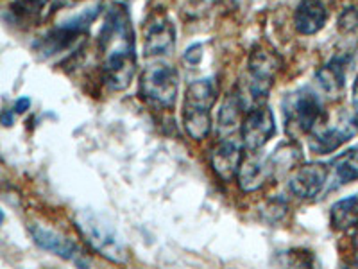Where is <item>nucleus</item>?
<instances>
[{
    "mask_svg": "<svg viewBox=\"0 0 358 269\" xmlns=\"http://www.w3.org/2000/svg\"><path fill=\"white\" fill-rule=\"evenodd\" d=\"M201 50V45H194V47H190V49L187 50V54H185V60H187L190 65H197V63L203 60V53H199Z\"/></svg>",
    "mask_w": 358,
    "mask_h": 269,
    "instance_id": "nucleus-21",
    "label": "nucleus"
},
{
    "mask_svg": "<svg viewBox=\"0 0 358 269\" xmlns=\"http://www.w3.org/2000/svg\"><path fill=\"white\" fill-rule=\"evenodd\" d=\"M322 102L317 95L310 90H301L287 99L285 117L289 127H297L301 133H312L317 124L321 123Z\"/></svg>",
    "mask_w": 358,
    "mask_h": 269,
    "instance_id": "nucleus-7",
    "label": "nucleus"
},
{
    "mask_svg": "<svg viewBox=\"0 0 358 269\" xmlns=\"http://www.w3.org/2000/svg\"><path fill=\"white\" fill-rule=\"evenodd\" d=\"M76 226L90 248L101 257L113 264H126L129 261L126 242L108 219L92 210H85L76 217Z\"/></svg>",
    "mask_w": 358,
    "mask_h": 269,
    "instance_id": "nucleus-3",
    "label": "nucleus"
},
{
    "mask_svg": "<svg viewBox=\"0 0 358 269\" xmlns=\"http://www.w3.org/2000/svg\"><path fill=\"white\" fill-rule=\"evenodd\" d=\"M31 237H33L34 244L38 248L54 253L57 257H62L63 261L72 262L79 268H86L90 264L81 248L73 241H70L69 237L62 235V233L54 232L50 228H43L40 224H34V226H31Z\"/></svg>",
    "mask_w": 358,
    "mask_h": 269,
    "instance_id": "nucleus-9",
    "label": "nucleus"
},
{
    "mask_svg": "<svg viewBox=\"0 0 358 269\" xmlns=\"http://www.w3.org/2000/svg\"><path fill=\"white\" fill-rule=\"evenodd\" d=\"M99 53L102 56V76L111 92H122L136 74L134 27L126 6L113 4L106 11L99 36Z\"/></svg>",
    "mask_w": 358,
    "mask_h": 269,
    "instance_id": "nucleus-1",
    "label": "nucleus"
},
{
    "mask_svg": "<svg viewBox=\"0 0 358 269\" xmlns=\"http://www.w3.org/2000/svg\"><path fill=\"white\" fill-rule=\"evenodd\" d=\"M81 2H85V0H54L52 11H57V9L62 8H72V6L81 4Z\"/></svg>",
    "mask_w": 358,
    "mask_h": 269,
    "instance_id": "nucleus-23",
    "label": "nucleus"
},
{
    "mask_svg": "<svg viewBox=\"0 0 358 269\" xmlns=\"http://www.w3.org/2000/svg\"><path fill=\"white\" fill-rule=\"evenodd\" d=\"M192 2H197V4H208V2H212V0H192Z\"/></svg>",
    "mask_w": 358,
    "mask_h": 269,
    "instance_id": "nucleus-27",
    "label": "nucleus"
},
{
    "mask_svg": "<svg viewBox=\"0 0 358 269\" xmlns=\"http://www.w3.org/2000/svg\"><path fill=\"white\" fill-rule=\"evenodd\" d=\"M328 20V11L322 0H301L294 13V27L303 36L317 34Z\"/></svg>",
    "mask_w": 358,
    "mask_h": 269,
    "instance_id": "nucleus-12",
    "label": "nucleus"
},
{
    "mask_svg": "<svg viewBox=\"0 0 358 269\" xmlns=\"http://www.w3.org/2000/svg\"><path fill=\"white\" fill-rule=\"evenodd\" d=\"M97 15H99V8H94L92 11L81 13L78 18L65 22L63 25L52 29L50 33L41 36V40L34 45V49H36L40 54H43L45 57L54 56V54L69 49L73 41H78V38L83 36V34L88 31L92 22L97 18Z\"/></svg>",
    "mask_w": 358,
    "mask_h": 269,
    "instance_id": "nucleus-6",
    "label": "nucleus"
},
{
    "mask_svg": "<svg viewBox=\"0 0 358 269\" xmlns=\"http://www.w3.org/2000/svg\"><path fill=\"white\" fill-rule=\"evenodd\" d=\"M50 0H15L11 4V13L20 22H31L41 15L45 6Z\"/></svg>",
    "mask_w": 358,
    "mask_h": 269,
    "instance_id": "nucleus-19",
    "label": "nucleus"
},
{
    "mask_svg": "<svg viewBox=\"0 0 358 269\" xmlns=\"http://www.w3.org/2000/svg\"><path fill=\"white\" fill-rule=\"evenodd\" d=\"M179 72L171 63L156 60L140 76L138 94L143 101L158 108H172L178 99Z\"/></svg>",
    "mask_w": 358,
    "mask_h": 269,
    "instance_id": "nucleus-4",
    "label": "nucleus"
},
{
    "mask_svg": "<svg viewBox=\"0 0 358 269\" xmlns=\"http://www.w3.org/2000/svg\"><path fill=\"white\" fill-rule=\"evenodd\" d=\"M4 219H6L4 210H2V208H0V226H2V223H4Z\"/></svg>",
    "mask_w": 358,
    "mask_h": 269,
    "instance_id": "nucleus-26",
    "label": "nucleus"
},
{
    "mask_svg": "<svg viewBox=\"0 0 358 269\" xmlns=\"http://www.w3.org/2000/svg\"><path fill=\"white\" fill-rule=\"evenodd\" d=\"M355 134V130H346V127H321V130H313L312 137L308 140L310 151L317 153V155H330L337 151L342 144Z\"/></svg>",
    "mask_w": 358,
    "mask_h": 269,
    "instance_id": "nucleus-14",
    "label": "nucleus"
},
{
    "mask_svg": "<svg viewBox=\"0 0 358 269\" xmlns=\"http://www.w3.org/2000/svg\"><path fill=\"white\" fill-rule=\"evenodd\" d=\"M338 29L342 33H351L355 29H358V9L357 8H348L346 11L342 13L338 18Z\"/></svg>",
    "mask_w": 358,
    "mask_h": 269,
    "instance_id": "nucleus-20",
    "label": "nucleus"
},
{
    "mask_svg": "<svg viewBox=\"0 0 358 269\" xmlns=\"http://www.w3.org/2000/svg\"><path fill=\"white\" fill-rule=\"evenodd\" d=\"M328 176H330V169L326 163H303L290 172L289 188L299 200H312V198L319 196L322 188L326 187Z\"/></svg>",
    "mask_w": 358,
    "mask_h": 269,
    "instance_id": "nucleus-8",
    "label": "nucleus"
},
{
    "mask_svg": "<svg viewBox=\"0 0 358 269\" xmlns=\"http://www.w3.org/2000/svg\"><path fill=\"white\" fill-rule=\"evenodd\" d=\"M31 108V99L29 97H20L17 102H15V113H25V111Z\"/></svg>",
    "mask_w": 358,
    "mask_h": 269,
    "instance_id": "nucleus-22",
    "label": "nucleus"
},
{
    "mask_svg": "<svg viewBox=\"0 0 358 269\" xmlns=\"http://www.w3.org/2000/svg\"><path fill=\"white\" fill-rule=\"evenodd\" d=\"M219 97V88L212 78L197 79L187 88L183 104V127L194 140L206 139L212 131V108Z\"/></svg>",
    "mask_w": 358,
    "mask_h": 269,
    "instance_id": "nucleus-2",
    "label": "nucleus"
},
{
    "mask_svg": "<svg viewBox=\"0 0 358 269\" xmlns=\"http://www.w3.org/2000/svg\"><path fill=\"white\" fill-rule=\"evenodd\" d=\"M212 169L224 184H231L238 174L242 163V146L235 140L224 139L212 151L210 156Z\"/></svg>",
    "mask_w": 358,
    "mask_h": 269,
    "instance_id": "nucleus-11",
    "label": "nucleus"
},
{
    "mask_svg": "<svg viewBox=\"0 0 358 269\" xmlns=\"http://www.w3.org/2000/svg\"><path fill=\"white\" fill-rule=\"evenodd\" d=\"M334 171L341 184H351L358 179V147L342 153L334 160Z\"/></svg>",
    "mask_w": 358,
    "mask_h": 269,
    "instance_id": "nucleus-18",
    "label": "nucleus"
},
{
    "mask_svg": "<svg viewBox=\"0 0 358 269\" xmlns=\"http://www.w3.org/2000/svg\"><path fill=\"white\" fill-rule=\"evenodd\" d=\"M245 110V104L242 101V95L238 92H233L228 97L224 99L222 106L219 110V118H217V124H219V131L222 134H229L238 127L241 130L242 124V113ZM248 111V110H245Z\"/></svg>",
    "mask_w": 358,
    "mask_h": 269,
    "instance_id": "nucleus-15",
    "label": "nucleus"
},
{
    "mask_svg": "<svg viewBox=\"0 0 358 269\" xmlns=\"http://www.w3.org/2000/svg\"><path fill=\"white\" fill-rule=\"evenodd\" d=\"M351 101H353V106H355V110H357V115H358V78L353 85V95H351Z\"/></svg>",
    "mask_w": 358,
    "mask_h": 269,
    "instance_id": "nucleus-25",
    "label": "nucleus"
},
{
    "mask_svg": "<svg viewBox=\"0 0 358 269\" xmlns=\"http://www.w3.org/2000/svg\"><path fill=\"white\" fill-rule=\"evenodd\" d=\"M317 83L328 97H338V94L344 90V83H346V67H344V62L335 57L328 65L322 67L317 72Z\"/></svg>",
    "mask_w": 358,
    "mask_h": 269,
    "instance_id": "nucleus-16",
    "label": "nucleus"
},
{
    "mask_svg": "<svg viewBox=\"0 0 358 269\" xmlns=\"http://www.w3.org/2000/svg\"><path fill=\"white\" fill-rule=\"evenodd\" d=\"M0 123L4 124V126H13V123H15V110L2 111L0 113Z\"/></svg>",
    "mask_w": 358,
    "mask_h": 269,
    "instance_id": "nucleus-24",
    "label": "nucleus"
},
{
    "mask_svg": "<svg viewBox=\"0 0 358 269\" xmlns=\"http://www.w3.org/2000/svg\"><path fill=\"white\" fill-rule=\"evenodd\" d=\"M273 171V163L268 160H262L260 156H251L248 160H242L236 181L242 192H255L264 187L267 178Z\"/></svg>",
    "mask_w": 358,
    "mask_h": 269,
    "instance_id": "nucleus-13",
    "label": "nucleus"
},
{
    "mask_svg": "<svg viewBox=\"0 0 358 269\" xmlns=\"http://www.w3.org/2000/svg\"><path fill=\"white\" fill-rule=\"evenodd\" d=\"M145 56L163 57L172 53L176 45V27L165 13H155L145 22L143 29Z\"/></svg>",
    "mask_w": 358,
    "mask_h": 269,
    "instance_id": "nucleus-10",
    "label": "nucleus"
},
{
    "mask_svg": "<svg viewBox=\"0 0 358 269\" xmlns=\"http://www.w3.org/2000/svg\"><path fill=\"white\" fill-rule=\"evenodd\" d=\"M276 134V120H274L273 110L262 102L248 110L241 124V140L242 147L249 153L260 151L262 147L267 146L271 139Z\"/></svg>",
    "mask_w": 358,
    "mask_h": 269,
    "instance_id": "nucleus-5",
    "label": "nucleus"
},
{
    "mask_svg": "<svg viewBox=\"0 0 358 269\" xmlns=\"http://www.w3.org/2000/svg\"><path fill=\"white\" fill-rule=\"evenodd\" d=\"M331 226L338 232H348L358 226V196L341 200L331 207Z\"/></svg>",
    "mask_w": 358,
    "mask_h": 269,
    "instance_id": "nucleus-17",
    "label": "nucleus"
}]
</instances>
